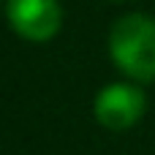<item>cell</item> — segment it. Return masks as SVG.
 I'll return each instance as SVG.
<instances>
[{"instance_id":"2","label":"cell","mask_w":155,"mask_h":155,"mask_svg":"<svg viewBox=\"0 0 155 155\" xmlns=\"http://www.w3.org/2000/svg\"><path fill=\"white\" fill-rule=\"evenodd\" d=\"M5 16L11 30L33 44L54 38L63 25V8L57 0H5Z\"/></svg>"},{"instance_id":"1","label":"cell","mask_w":155,"mask_h":155,"mask_svg":"<svg viewBox=\"0 0 155 155\" xmlns=\"http://www.w3.org/2000/svg\"><path fill=\"white\" fill-rule=\"evenodd\" d=\"M109 54L114 65L136 82L155 79V19L125 14L109 30Z\"/></svg>"},{"instance_id":"3","label":"cell","mask_w":155,"mask_h":155,"mask_svg":"<svg viewBox=\"0 0 155 155\" xmlns=\"http://www.w3.org/2000/svg\"><path fill=\"white\" fill-rule=\"evenodd\" d=\"M144 106H147V98L136 84L114 82L95 95L93 112L106 131H128L131 125L139 123V117L144 114Z\"/></svg>"}]
</instances>
